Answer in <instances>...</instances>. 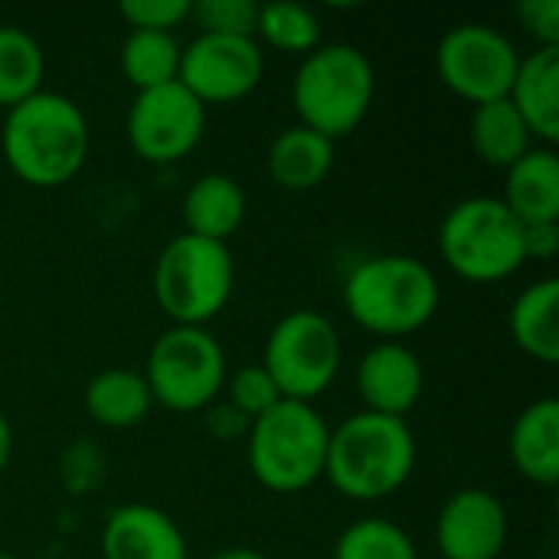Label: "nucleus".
Masks as SVG:
<instances>
[{"label": "nucleus", "mask_w": 559, "mask_h": 559, "mask_svg": "<svg viewBox=\"0 0 559 559\" xmlns=\"http://www.w3.org/2000/svg\"><path fill=\"white\" fill-rule=\"evenodd\" d=\"M337 147L324 134L305 128V124H288L282 128L265 154V167L272 183H278L288 193H308L321 187L331 170H334Z\"/></svg>", "instance_id": "17"}, {"label": "nucleus", "mask_w": 559, "mask_h": 559, "mask_svg": "<svg viewBox=\"0 0 559 559\" xmlns=\"http://www.w3.org/2000/svg\"><path fill=\"white\" fill-rule=\"evenodd\" d=\"M265 75V52L255 36L197 33L183 46L177 82L203 105H233L249 98Z\"/></svg>", "instance_id": "12"}, {"label": "nucleus", "mask_w": 559, "mask_h": 559, "mask_svg": "<svg viewBox=\"0 0 559 559\" xmlns=\"http://www.w3.org/2000/svg\"><path fill=\"white\" fill-rule=\"evenodd\" d=\"M439 255L449 272L472 285H495L527 265L524 223L501 197L459 200L439 226Z\"/></svg>", "instance_id": "7"}, {"label": "nucleus", "mask_w": 559, "mask_h": 559, "mask_svg": "<svg viewBox=\"0 0 559 559\" xmlns=\"http://www.w3.org/2000/svg\"><path fill=\"white\" fill-rule=\"evenodd\" d=\"M255 0H197L190 20H197L200 33L219 36H255Z\"/></svg>", "instance_id": "29"}, {"label": "nucleus", "mask_w": 559, "mask_h": 559, "mask_svg": "<svg viewBox=\"0 0 559 559\" xmlns=\"http://www.w3.org/2000/svg\"><path fill=\"white\" fill-rule=\"evenodd\" d=\"M259 364L278 386L282 400L314 403L341 373L344 341L328 314L314 308L288 311L269 331Z\"/></svg>", "instance_id": "9"}, {"label": "nucleus", "mask_w": 559, "mask_h": 559, "mask_svg": "<svg viewBox=\"0 0 559 559\" xmlns=\"http://www.w3.org/2000/svg\"><path fill=\"white\" fill-rule=\"evenodd\" d=\"M357 393L367 413L406 419L426 393V367L403 341H380L357 360Z\"/></svg>", "instance_id": "14"}, {"label": "nucleus", "mask_w": 559, "mask_h": 559, "mask_svg": "<svg viewBox=\"0 0 559 559\" xmlns=\"http://www.w3.org/2000/svg\"><path fill=\"white\" fill-rule=\"evenodd\" d=\"M521 52L508 33L488 23H459L436 46V72L462 102L485 105L508 98Z\"/></svg>", "instance_id": "10"}, {"label": "nucleus", "mask_w": 559, "mask_h": 559, "mask_svg": "<svg viewBox=\"0 0 559 559\" xmlns=\"http://www.w3.org/2000/svg\"><path fill=\"white\" fill-rule=\"evenodd\" d=\"M377 72L370 56L354 43H321L308 52L292 79V108L298 124L341 141L370 115Z\"/></svg>", "instance_id": "4"}, {"label": "nucleus", "mask_w": 559, "mask_h": 559, "mask_svg": "<svg viewBox=\"0 0 559 559\" xmlns=\"http://www.w3.org/2000/svg\"><path fill=\"white\" fill-rule=\"evenodd\" d=\"M508 547V508L495 491L462 488L445 498L436 518L442 559H501Z\"/></svg>", "instance_id": "13"}, {"label": "nucleus", "mask_w": 559, "mask_h": 559, "mask_svg": "<svg viewBox=\"0 0 559 559\" xmlns=\"http://www.w3.org/2000/svg\"><path fill=\"white\" fill-rule=\"evenodd\" d=\"M141 377L151 390L154 406H164L177 416H193L219 400L229 364L223 344L210 334V328L170 324L151 344Z\"/></svg>", "instance_id": "8"}, {"label": "nucleus", "mask_w": 559, "mask_h": 559, "mask_svg": "<svg viewBox=\"0 0 559 559\" xmlns=\"http://www.w3.org/2000/svg\"><path fill=\"white\" fill-rule=\"evenodd\" d=\"M223 393H226V403L236 406L246 419H259L262 413H269L282 400L278 386L272 383V377L265 373L262 364L239 367L233 377H226Z\"/></svg>", "instance_id": "28"}, {"label": "nucleus", "mask_w": 559, "mask_h": 559, "mask_svg": "<svg viewBox=\"0 0 559 559\" xmlns=\"http://www.w3.org/2000/svg\"><path fill=\"white\" fill-rule=\"evenodd\" d=\"M416 436L406 419L354 413L331 429L324 478L350 501L373 504L393 498L416 472Z\"/></svg>", "instance_id": "2"}, {"label": "nucleus", "mask_w": 559, "mask_h": 559, "mask_svg": "<svg viewBox=\"0 0 559 559\" xmlns=\"http://www.w3.org/2000/svg\"><path fill=\"white\" fill-rule=\"evenodd\" d=\"M124 134L131 151L144 164H180L200 147L206 134V108L180 82L134 92L124 118Z\"/></svg>", "instance_id": "11"}, {"label": "nucleus", "mask_w": 559, "mask_h": 559, "mask_svg": "<svg viewBox=\"0 0 559 559\" xmlns=\"http://www.w3.org/2000/svg\"><path fill=\"white\" fill-rule=\"evenodd\" d=\"M508 328L521 354L554 367L559 360V278L547 275L527 285L511 305Z\"/></svg>", "instance_id": "22"}, {"label": "nucleus", "mask_w": 559, "mask_h": 559, "mask_svg": "<svg viewBox=\"0 0 559 559\" xmlns=\"http://www.w3.org/2000/svg\"><path fill=\"white\" fill-rule=\"evenodd\" d=\"M524 255L527 262H550L559 255V223H534L524 226Z\"/></svg>", "instance_id": "34"}, {"label": "nucleus", "mask_w": 559, "mask_h": 559, "mask_svg": "<svg viewBox=\"0 0 559 559\" xmlns=\"http://www.w3.org/2000/svg\"><path fill=\"white\" fill-rule=\"evenodd\" d=\"M92 131L85 111L59 92H36L7 108L0 154L10 174L36 190H56L75 180L88 160Z\"/></svg>", "instance_id": "1"}, {"label": "nucleus", "mask_w": 559, "mask_h": 559, "mask_svg": "<svg viewBox=\"0 0 559 559\" xmlns=\"http://www.w3.org/2000/svg\"><path fill=\"white\" fill-rule=\"evenodd\" d=\"M105 478V455L95 442L79 439L72 442L59 459V481L69 495L95 491Z\"/></svg>", "instance_id": "30"}, {"label": "nucleus", "mask_w": 559, "mask_h": 559, "mask_svg": "<svg viewBox=\"0 0 559 559\" xmlns=\"http://www.w3.org/2000/svg\"><path fill=\"white\" fill-rule=\"evenodd\" d=\"M82 403H85L88 419L111 432L141 426L154 409V400L141 370H131V367H108L95 373L85 383Z\"/></svg>", "instance_id": "21"}, {"label": "nucleus", "mask_w": 559, "mask_h": 559, "mask_svg": "<svg viewBox=\"0 0 559 559\" xmlns=\"http://www.w3.org/2000/svg\"><path fill=\"white\" fill-rule=\"evenodd\" d=\"M331 426L314 403L278 400L252 419L246 455L255 481L272 495H298L324 478Z\"/></svg>", "instance_id": "5"}, {"label": "nucleus", "mask_w": 559, "mask_h": 559, "mask_svg": "<svg viewBox=\"0 0 559 559\" xmlns=\"http://www.w3.org/2000/svg\"><path fill=\"white\" fill-rule=\"evenodd\" d=\"M442 301L436 272L403 252L370 255L344 278V311L357 328L380 341H400L423 331Z\"/></svg>", "instance_id": "3"}, {"label": "nucleus", "mask_w": 559, "mask_h": 559, "mask_svg": "<svg viewBox=\"0 0 559 559\" xmlns=\"http://www.w3.org/2000/svg\"><path fill=\"white\" fill-rule=\"evenodd\" d=\"M233 288L236 262L226 242L180 233L157 252L151 292L170 324L206 328L226 311Z\"/></svg>", "instance_id": "6"}, {"label": "nucleus", "mask_w": 559, "mask_h": 559, "mask_svg": "<svg viewBox=\"0 0 559 559\" xmlns=\"http://www.w3.org/2000/svg\"><path fill=\"white\" fill-rule=\"evenodd\" d=\"M46 52L23 26L0 23V108H13L43 92Z\"/></svg>", "instance_id": "25"}, {"label": "nucleus", "mask_w": 559, "mask_h": 559, "mask_svg": "<svg viewBox=\"0 0 559 559\" xmlns=\"http://www.w3.org/2000/svg\"><path fill=\"white\" fill-rule=\"evenodd\" d=\"M203 423H206V432L219 442H239L249 436V426H252V419H246L236 406L219 403V400L203 409Z\"/></svg>", "instance_id": "33"}, {"label": "nucleus", "mask_w": 559, "mask_h": 559, "mask_svg": "<svg viewBox=\"0 0 559 559\" xmlns=\"http://www.w3.org/2000/svg\"><path fill=\"white\" fill-rule=\"evenodd\" d=\"M210 559H265L259 550H249V547H226L219 554H213Z\"/></svg>", "instance_id": "36"}, {"label": "nucleus", "mask_w": 559, "mask_h": 559, "mask_svg": "<svg viewBox=\"0 0 559 559\" xmlns=\"http://www.w3.org/2000/svg\"><path fill=\"white\" fill-rule=\"evenodd\" d=\"M102 559H190L180 524L154 504L108 511L98 537Z\"/></svg>", "instance_id": "15"}, {"label": "nucleus", "mask_w": 559, "mask_h": 559, "mask_svg": "<svg viewBox=\"0 0 559 559\" xmlns=\"http://www.w3.org/2000/svg\"><path fill=\"white\" fill-rule=\"evenodd\" d=\"M508 452L521 478L540 488L559 481V400L544 396L521 409L511 426Z\"/></svg>", "instance_id": "19"}, {"label": "nucleus", "mask_w": 559, "mask_h": 559, "mask_svg": "<svg viewBox=\"0 0 559 559\" xmlns=\"http://www.w3.org/2000/svg\"><path fill=\"white\" fill-rule=\"evenodd\" d=\"M193 3L190 0H124L118 13L128 20L131 29H151V33H174L190 20Z\"/></svg>", "instance_id": "31"}, {"label": "nucleus", "mask_w": 559, "mask_h": 559, "mask_svg": "<svg viewBox=\"0 0 559 559\" xmlns=\"http://www.w3.org/2000/svg\"><path fill=\"white\" fill-rule=\"evenodd\" d=\"M518 20L537 49L559 46V0H524L518 7Z\"/></svg>", "instance_id": "32"}, {"label": "nucleus", "mask_w": 559, "mask_h": 559, "mask_svg": "<svg viewBox=\"0 0 559 559\" xmlns=\"http://www.w3.org/2000/svg\"><path fill=\"white\" fill-rule=\"evenodd\" d=\"M10 459H13V429H10V419L0 413V475L7 472Z\"/></svg>", "instance_id": "35"}, {"label": "nucleus", "mask_w": 559, "mask_h": 559, "mask_svg": "<svg viewBox=\"0 0 559 559\" xmlns=\"http://www.w3.org/2000/svg\"><path fill=\"white\" fill-rule=\"evenodd\" d=\"M0 559H16V557H10V554H0Z\"/></svg>", "instance_id": "37"}, {"label": "nucleus", "mask_w": 559, "mask_h": 559, "mask_svg": "<svg viewBox=\"0 0 559 559\" xmlns=\"http://www.w3.org/2000/svg\"><path fill=\"white\" fill-rule=\"evenodd\" d=\"M468 141H472V151L488 167H498V170H508L537 144L531 128L524 124V118L518 115V108L508 98L485 102V105L472 108Z\"/></svg>", "instance_id": "23"}, {"label": "nucleus", "mask_w": 559, "mask_h": 559, "mask_svg": "<svg viewBox=\"0 0 559 559\" xmlns=\"http://www.w3.org/2000/svg\"><path fill=\"white\" fill-rule=\"evenodd\" d=\"M508 102L518 108L534 141L554 147L559 141V46L521 56Z\"/></svg>", "instance_id": "16"}, {"label": "nucleus", "mask_w": 559, "mask_h": 559, "mask_svg": "<svg viewBox=\"0 0 559 559\" xmlns=\"http://www.w3.org/2000/svg\"><path fill=\"white\" fill-rule=\"evenodd\" d=\"M255 43L288 56L314 52L321 39V20L305 3H259L255 16Z\"/></svg>", "instance_id": "26"}, {"label": "nucleus", "mask_w": 559, "mask_h": 559, "mask_svg": "<svg viewBox=\"0 0 559 559\" xmlns=\"http://www.w3.org/2000/svg\"><path fill=\"white\" fill-rule=\"evenodd\" d=\"M249 213V200L246 190L239 187L236 177L229 174H203L197 177L180 203V216H183V233L200 236V239H213V242H229Z\"/></svg>", "instance_id": "18"}, {"label": "nucleus", "mask_w": 559, "mask_h": 559, "mask_svg": "<svg viewBox=\"0 0 559 559\" xmlns=\"http://www.w3.org/2000/svg\"><path fill=\"white\" fill-rule=\"evenodd\" d=\"M180 56H183V46L174 33L131 29L121 43L118 62H121V75L128 79L134 92H151V88L177 82Z\"/></svg>", "instance_id": "24"}, {"label": "nucleus", "mask_w": 559, "mask_h": 559, "mask_svg": "<svg viewBox=\"0 0 559 559\" xmlns=\"http://www.w3.org/2000/svg\"><path fill=\"white\" fill-rule=\"evenodd\" d=\"M334 559H419V550L390 518H364L341 531Z\"/></svg>", "instance_id": "27"}, {"label": "nucleus", "mask_w": 559, "mask_h": 559, "mask_svg": "<svg viewBox=\"0 0 559 559\" xmlns=\"http://www.w3.org/2000/svg\"><path fill=\"white\" fill-rule=\"evenodd\" d=\"M501 203L524 223H559V157L554 147L534 144L504 170Z\"/></svg>", "instance_id": "20"}]
</instances>
